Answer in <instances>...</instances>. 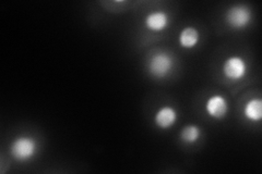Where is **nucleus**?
I'll use <instances>...</instances> for the list:
<instances>
[{"label":"nucleus","instance_id":"f257e3e1","mask_svg":"<svg viewBox=\"0 0 262 174\" xmlns=\"http://www.w3.org/2000/svg\"><path fill=\"white\" fill-rule=\"evenodd\" d=\"M10 153L16 161H29L37 153V142L29 136L16 137L11 144Z\"/></svg>","mask_w":262,"mask_h":174},{"label":"nucleus","instance_id":"f03ea898","mask_svg":"<svg viewBox=\"0 0 262 174\" xmlns=\"http://www.w3.org/2000/svg\"><path fill=\"white\" fill-rule=\"evenodd\" d=\"M173 64V58L170 55L167 53H157L149 60V72L154 78L163 79L170 73Z\"/></svg>","mask_w":262,"mask_h":174},{"label":"nucleus","instance_id":"7ed1b4c3","mask_svg":"<svg viewBox=\"0 0 262 174\" xmlns=\"http://www.w3.org/2000/svg\"><path fill=\"white\" fill-rule=\"evenodd\" d=\"M251 11L248 7L233 6L226 11V22L234 30H243L248 27L251 21Z\"/></svg>","mask_w":262,"mask_h":174},{"label":"nucleus","instance_id":"20e7f679","mask_svg":"<svg viewBox=\"0 0 262 174\" xmlns=\"http://www.w3.org/2000/svg\"><path fill=\"white\" fill-rule=\"evenodd\" d=\"M248 71V65L242 57L232 56L227 58L223 64V74L231 81L242 80Z\"/></svg>","mask_w":262,"mask_h":174},{"label":"nucleus","instance_id":"39448f33","mask_svg":"<svg viewBox=\"0 0 262 174\" xmlns=\"http://www.w3.org/2000/svg\"><path fill=\"white\" fill-rule=\"evenodd\" d=\"M206 111L213 119H223L228 112V102L222 95H213L206 103Z\"/></svg>","mask_w":262,"mask_h":174},{"label":"nucleus","instance_id":"423d86ee","mask_svg":"<svg viewBox=\"0 0 262 174\" xmlns=\"http://www.w3.org/2000/svg\"><path fill=\"white\" fill-rule=\"evenodd\" d=\"M144 24L152 32H162L168 28L169 16L165 11H153L145 16Z\"/></svg>","mask_w":262,"mask_h":174},{"label":"nucleus","instance_id":"0eeeda50","mask_svg":"<svg viewBox=\"0 0 262 174\" xmlns=\"http://www.w3.org/2000/svg\"><path fill=\"white\" fill-rule=\"evenodd\" d=\"M177 118H178L177 111L173 107L164 106L157 113H155L154 122L159 128L167 130L174 126L177 121Z\"/></svg>","mask_w":262,"mask_h":174},{"label":"nucleus","instance_id":"6e6552de","mask_svg":"<svg viewBox=\"0 0 262 174\" xmlns=\"http://www.w3.org/2000/svg\"><path fill=\"white\" fill-rule=\"evenodd\" d=\"M199 32L195 28L187 27L184 30H182L179 34V44L182 47L190 49L196 46L199 41Z\"/></svg>","mask_w":262,"mask_h":174},{"label":"nucleus","instance_id":"1a4fd4ad","mask_svg":"<svg viewBox=\"0 0 262 174\" xmlns=\"http://www.w3.org/2000/svg\"><path fill=\"white\" fill-rule=\"evenodd\" d=\"M244 114L249 121L259 122L262 119V102L259 98H252L245 105Z\"/></svg>","mask_w":262,"mask_h":174},{"label":"nucleus","instance_id":"9d476101","mask_svg":"<svg viewBox=\"0 0 262 174\" xmlns=\"http://www.w3.org/2000/svg\"><path fill=\"white\" fill-rule=\"evenodd\" d=\"M201 135V130L196 126H187L182 130L180 137H182L183 142L186 144H194L198 142V139Z\"/></svg>","mask_w":262,"mask_h":174}]
</instances>
